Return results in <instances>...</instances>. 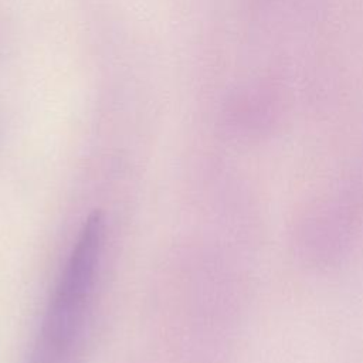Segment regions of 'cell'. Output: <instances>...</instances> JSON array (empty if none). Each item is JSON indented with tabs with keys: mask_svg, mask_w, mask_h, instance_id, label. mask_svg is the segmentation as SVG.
I'll return each instance as SVG.
<instances>
[{
	"mask_svg": "<svg viewBox=\"0 0 363 363\" xmlns=\"http://www.w3.org/2000/svg\"><path fill=\"white\" fill-rule=\"evenodd\" d=\"M104 218L82 224L61 268L26 363H77L89 318L104 247Z\"/></svg>",
	"mask_w": 363,
	"mask_h": 363,
	"instance_id": "cell-1",
	"label": "cell"
}]
</instances>
